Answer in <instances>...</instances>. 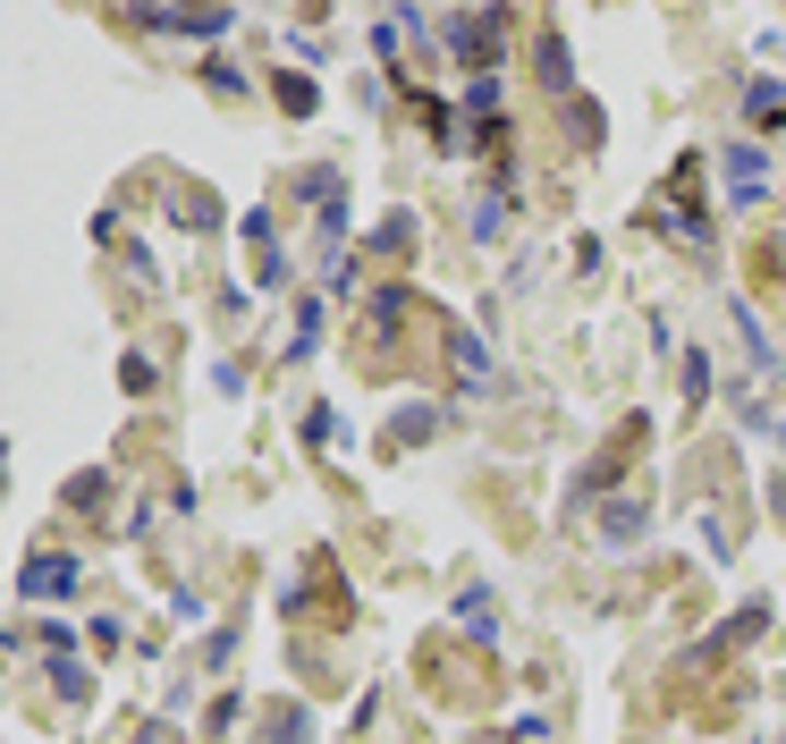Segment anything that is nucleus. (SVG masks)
<instances>
[{"label": "nucleus", "mask_w": 786, "mask_h": 744, "mask_svg": "<svg viewBox=\"0 0 786 744\" xmlns=\"http://www.w3.org/2000/svg\"><path fill=\"white\" fill-rule=\"evenodd\" d=\"M77 592V558H26L17 567V601H60Z\"/></svg>", "instance_id": "1"}, {"label": "nucleus", "mask_w": 786, "mask_h": 744, "mask_svg": "<svg viewBox=\"0 0 786 744\" xmlns=\"http://www.w3.org/2000/svg\"><path fill=\"white\" fill-rule=\"evenodd\" d=\"M727 203H761V194H770V162H761L753 144H727Z\"/></svg>", "instance_id": "2"}, {"label": "nucleus", "mask_w": 786, "mask_h": 744, "mask_svg": "<svg viewBox=\"0 0 786 744\" xmlns=\"http://www.w3.org/2000/svg\"><path fill=\"white\" fill-rule=\"evenodd\" d=\"M634 533H643V508H609V542H618V551H626Z\"/></svg>", "instance_id": "3"}, {"label": "nucleus", "mask_w": 786, "mask_h": 744, "mask_svg": "<svg viewBox=\"0 0 786 744\" xmlns=\"http://www.w3.org/2000/svg\"><path fill=\"white\" fill-rule=\"evenodd\" d=\"M296 194H305V203H330V194H339V178H330V169H305V178H296Z\"/></svg>", "instance_id": "4"}, {"label": "nucleus", "mask_w": 786, "mask_h": 744, "mask_svg": "<svg viewBox=\"0 0 786 744\" xmlns=\"http://www.w3.org/2000/svg\"><path fill=\"white\" fill-rule=\"evenodd\" d=\"M541 76H550V85H566V76H575V68H566V43H541Z\"/></svg>", "instance_id": "5"}]
</instances>
